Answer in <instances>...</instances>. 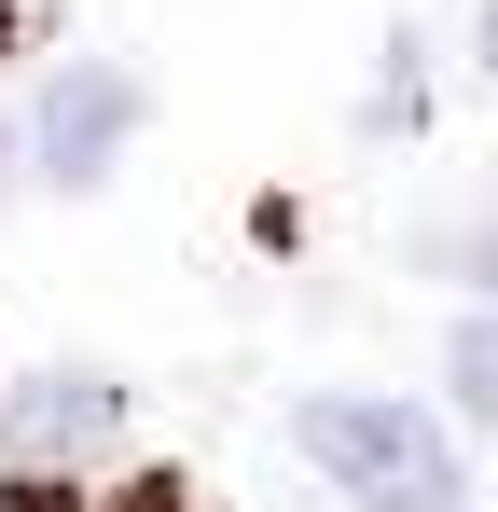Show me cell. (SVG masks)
Returning <instances> with one entry per match:
<instances>
[{"label": "cell", "instance_id": "7", "mask_svg": "<svg viewBox=\"0 0 498 512\" xmlns=\"http://www.w3.org/2000/svg\"><path fill=\"white\" fill-rule=\"evenodd\" d=\"M485 97H498V0H485Z\"/></svg>", "mask_w": 498, "mask_h": 512}, {"label": "cell", "instance_id": "4", "mask_svg": "<svg viewBox=\"0 0 498 512\" xmlns=\"http://www.w3.org/2000/svg\"><path fill=\"white\" fill-rule=\"evenodd\" d=\"M443 388H457V416H471V429H498V305H485V319H457Z\"/></svg>", "mask_w": 498, "mask_h": 512}, {"label": "cell", "instance_id": "6", "mask_svg": "<svg viewBox=\"0 0 498 512\" xmlns=\"http://www.w3.org/2000/svg\"><path fill=\"white\" fill-rule=\"evenodd\" d=\"M111 512H194V485H180V471H139V485H125Z\"/></svg>", "mask_w": 498, "mask_h": 512}, {"label": "cell", "instance_id": "3", "mask_svg": "<svg viewBox=\"0 0 498 512\" xmlns=\"http://www.w3.org/2000/svg\"><path fill=\"white\" fill-rule=\"evenodd\" d=\"M111 429H125V388H111V374H28V388H14V471L56 485V471L97 457Z\"/></svg>", "mask_w": 498, "mask_h": 512}, {"label": "cell", "instance_id": "5", "mask_svg": "<svg viewBox=\"0 0 498 512\" xmlns=\"http://www.w3.org/2000/svg\"><path fill=\"white\" fill-rule=\"evenodd\" d=\"M415 263H443V277H498V208L443 222V236H415Z\"/></svg>", "mask_w": 498, "mask_h": 512}, {"label": "cell", "instance_id": "2", "mask_svg": "<svg viewBox=\"0 0 498 512\" xmlns=\"http://www.w3.org/2000/svg\"><path fill=\"white\" fill-rule=\"evenodd\" d=\"M139 139V84L111 70V56H83V70H56V97H42V125H28V153H42V180H97L111 153Z\"/></svg>", "mask_w": 498, "mask_h": 512}, {"label": "cell", "instance_id": "1", "mask_svg": "<svg viewBox=\"0 0 498 512\" xmlns=\"http://www.w3.org/2000/svg\"><path fill=\"white\" fill-rule=\"evenodd\" d=\"M305 457H319L360 512H457L471 499V485H457V443L415 416V402H360V388L305 402Z\"/></svg>", "mask_w": 498, "mask_h": 512}, {"label": "cell", "instance_id": "8", "mask_svg": "<svg viewBox=\"0 0 498 512\" xmlns=\"http://www.w3.org/2000/svg\"><path fill=\"white\" fill-rule=\"evenodd\" d=\"M14 28H28V14H14V0H0V42H14Z\"/></svg>", "mask_w": 498, "mask_h": 512}]
</instances>
